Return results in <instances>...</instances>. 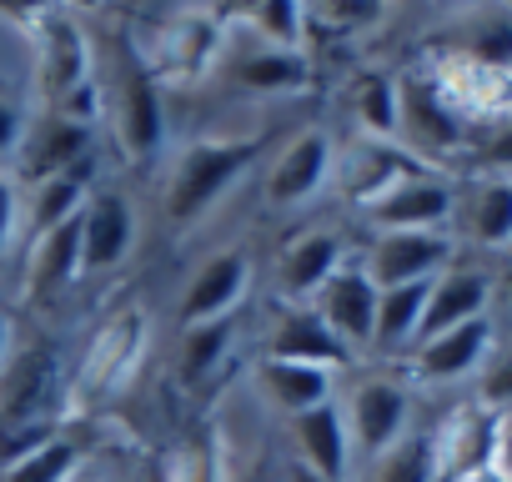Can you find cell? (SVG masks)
<instances>
[{
  "label": "cell",
  "mask_w": 512,
  "mask_h": 482,
  "mask_svg": "<svg viewBox=\"0 0 512 482\" xmlns=\"http://www.w3.org/2000/svg\"><path fill=\"white\" fill-rule=\"evenodd\" d=\"M36 66H41V101L56 116H76L91 126L101 111V81L96 56L86 41V26L71 11H41L36 16Z\"/></svg>",
  "instance_id": "obj_1"
},
{
  "label": "cell",
  "mask_w": 512,
  "mask_h": 482,
  "mask_svg": "<svg viewBox=\"0 0 512 482\" xmlns=\"http://www.w3.org/2000/svg\"><path fill=\"white\" fill-rule=\"evenodd\" d=\"M467 116L442 96V86L427 71H407L397 76V146L432 166V171H452L462 161L467 146Z\"/></svg>",
  "instance_id": "obj_2"
},
{
  "label": "cell",
  "mask_w": 512,
  "mask_h": 482,
  "mask_svg": "<svg viewBox=\"0 0 512 482\" xmlns=\"http://www.w3.org/2000/svg\"><path fill=\"white\" fill-rule=\"evenodd\" d=\"M141 352H146V317H141V307L111 312L96 327L86 357L76 362V377L66 387V412H96L101 402H111L131 382Z\"/></svg>",
  "instance_id": "obj_3"
},
{
  "label": "cell",
  "mask_w": 512,
  "mask_h": 482,
  "mask_svg": "<svg viewBox=\"0 0 512 482\" xmlns=\"http://www.w3.org/2000/svg\"><path fill=\"white\" fill-rule=\"evenodd\" d=\"M337 407H342V422H347L357 462L382 457L392 442H402L417 427V392H412L407 377H392V372L357 377L347 402H337Z\"/></svg>",
  "instance_id": "obj_4"
},
{
  "label": "cell",
  "mask_w": 512,
  "mask_h": 482,
  "mask_svg": "<svg viewBox=\"0 0 512 482\" xmlns=\"http://www.w3.org/2000/svg\"><path fill=\"white\" fill-rule=\"evenodd\" d=\"M101 106L111 116V131H116L126 161L146 166V161L161 156V146H166V106H161V86H156L151 61L126 51L121 76L101 86Z\"/></svg>",
  "instance_id": "obj_5"
},
{
  "label": "cell",
  "mask_w": 512,
  "mask_h": 482,
  "mask_svg": "<svg viewBox=\"0 0 512 482\" xmlns=\"http://www.w3.org/2000/svg\"><path fill=\"white\" fill-rule=\"evenodd\" d=\"M256 151H262V141H196V146H186L176 171H171V186H166V216L176 226H196L221 201V191L251 166Z\"/></svg>",
  "instance_id": "obj_6"
},
{
  "label": "cell",
  "mask_w": 512,
  "mask_h": 482,
  "mask_svg": "<svg viewBox=\"0 0 512 482\" xmlns=\"http://www.w3.org/2000/svg\"><path fill=\"white\" fill-rule=\"evenodd\" d=\"M457 257H462V252H457V241H452L447 231H377L367 247H362L357 267L367 272V282H372L377 292H387V287L432 282V277H442Z\"/></svg>",
  "instance_id": "obj_7"
},
{
  "label": "cell",
  "mask_w": 512,
  "mask_h": 482,
  "mask_svg": "<svg viewBox=\"0 0 512 482\" xmlns=\"http://www.w3.org/2000/svg\"><path fill=\"white\" fill-rule=\"evenodd\" d=\"M452 206H457V176L422 166V171L402 176L387 196L362 206V221H367L372 236L377 231H447L452 226Z\"/></svg>",
  "instance_id": "obj_8"
},
{
  "label": "cell",
  "mask_w": 512,
  "mask_h": 482,
  "mask_svg": "<svg viewBox=\"0 0 512 482\" xmlns=\"http://www.w3.org/2000/svg\"><path fill=\"white\" fill-rule=\"evenodd\" d=\"M492 342H497L492 317H477V322L447 327L437 337H422L407 352V377H412V387H472L487 352H492Z\"/></svg>",
  "instance_id": "obj_9"
},
{
  "label": "cell",
  "mask_w": 512,
  "mask_h": 482,
  "mask_svg": "<svg viewBox=\"0 0 512 482\" xmlns=\"http://www.w3.org/2000/svg\"><path fill=\"white\" fill-rule=\"evenodd\" d=\"M452 241L457 252L502 257L512 247V181L507 176H457L452 206Z\"/></svg>",
  "instance_id": "obj_10"
},
{
  "label": "cell",
  "mask_w": 512,
  "mask_h": 482,
  "mask_svg": "<svg viewBox=\"0 0 512 482\" xmlns=\"http://www.w3.org/2000/svg\"><path fill=\"white\" fill-rule=\"evenodd\" d=\"M492 302H497V267L487 262H467L457 257L442 277H432L427 287V307H422V337H437L447 327H462V322H477V317H492Z\"/></svg>",
  "instance_id": "obj_11"
},
{
  "label": "cell",
  "mask_w": 512,
  "mask_h": 482,
  "mask_svg": "<svg viewBox=\"0 0 512 482\" xmlns=\"http://www.w3.org/2000/svg\"><path fill=\"white\" fill-rule=\"evenodd\" d=\"M347 262H352L347 236L332 231V226H312V231H302V236L287 241V252H282V262H277V292H282L292 307H312L317 292H322Z\"/></svg>",
  "instance_id": "obj_12"
},
{
  "label": "cell",
  "mask_w": 512,
  "mask_h": 482,
  "mask_svg": "<svg viewBox=\"0 0 512 482\" xmlns=\"http://www.w3.org/2000/svg\"><path fill=\"white\" fill-rule=\"evenodd\" d=\"M332 176H337V146H332V136H327L322 126L297 131V136L277 151V161H272V171H267V201H272V206H302V201H312Z\"/></svg>",
  "instance_id": "obj_13"
},
{
  "label": "cell",
  "mask_w": 512,
  "mask_h": 482,
  "mask_svg": "<svg viewBox=\"0 0 512 482\" xmlns=\"http://www.w3.org/2000/svg\"><path fill=\"white\" fill-rule=\"evenodd\" d=\"M226 51V16L201 6V11H176L166 36H161V56L151 61V71L161 66L171 81H191L201 71L216 66V56Z\"/></svg>",
  "instance_id": "obj_14"
},
{
  "label": "cell",
  "mask_w": 512,
  "mask_h": 482,
  "mask_svg": "<svg viewBox=\"0 0 512 482\" xmlns=\"http://www.w3.org/2000/svg\"><path fill=\"white\" fill-rule=\"evenodd\" d=\"M91 161V126L76 121V116H36L26 121V136H21V151H16V166L26 181H46V176H61L71 166Z\"/></svg>",
  "instance_id": "obj_15"
},
{
  "label": "cell",
  "mask_w": 512,
  "mask_h": 482,
  "mask_svg": "<svg viewBox=\"0 0 512 482\" xmlns=\"http://www.w3.org/2000/svg\"><path fill=\"white\" fill-rule=\"evenodd\" d=\"M317 317L332 327V337L347 352H372V327H377V287L357 262H347L322 292H317Z\"/></svg>",
  "instance_id": "obj_16"
},
{
  "label": "cell",
  "mask_w": 512,
  "mask_h": 482,
  "mask_svg": "<svg viewBox=\"0 0 512 482\" xmlns=\"http://www.w3.org/2000/svg\"><path fill=\"white\" fill-rule=\"evenodd\" d=\"M136 247V211L126 196L116 191H91L86 211H81V267L91 272H111L131 257Z\"/></svg>",
  "instance_id": "obj_17"
},
{
  "label": "cell",
  "mask_w": 512,
  "mask_h": 482,
  "mask_svg": "<svg viewBox=\"0 0 512 482\" xmlns=\"http://www.w3.org/2000/svg\"><path fill=\"white\" fill-rule=\"evenodd\" d=\"M251 287V257L241 247L231 252H216L211 262L196 267L191 287L181 292V322L196 327V322H221L226 312H236V302L246 297Z\"/></svg>",
  "instance_id": "obj_18"
},
{
  "label": "cell",
  "mask_w": 512,
  "mask_h": 482,
  "mask_svg": "<svg viewBox=\"0 0 512 482\" xmlns=\"http://www.w3.org/2000/svg\"><path fill=\"white\" fill-rule=\"evenodd\" d=\"M292 437H297V462L327 482H347L352 472V437H347V422H342V407L337 397L292 417Z\"/></svg>",
  "instance_id": "obj_19"
},
{
  "label": "cell",
  "mask_w": 512,
  "mask_h": 482,
  "mask_svg": "<svg viewBox=\"0 0 512 482\" xmlns=\"http://www.w3.org/2000/svg\"><path fill=\"white\" fill-rule=\"evenodd\" d=\"M412 171H422V161H412L397 141H357L352 146V156H347V166H342V196L362 211V206H372L377 196H387L402 176H412ZM432 171V166H427Z\"/></svg>",
  "instance_id": "obj_20"
},
{
  "label": "cell",
  "mask_w": 512,
  "mask_h": 482,
  "mask_svg": "<svg viewBox=\"0 0 512 482\" xmlns=\"http://www.w3.org/2000/svg\"><path fill=\"white\" fill-rule=\"evenodd\" d=\"M267 357L277 362H302V367H322V372H337L347 367V347L332 337V327L317 317V307H287L282 322L272 327V342H267Z\"/></svg>",
  "instance_id": "obj_21"
},
{
  "label": "cell",
  "mask_w": 512,
  "mask_h": 482,
  "mask_svg": "<svg viewBox=\"0 0 512 482\" xmlns=\"http://www.w3.org/2000/svg\"><path fill=\"white\" fill-rule=\"evenodd\" d=\"M86 201H91V161H81V166H71V171H61V176L36 181L31 196L21 201V231L36 241V236H46V231L76 221V216L86 211Z\"/></svg>",
  "instance_id": "obj_22"
},
{
  "label": "cell",
  "mask_w": 512,
  "mask_h": 482,
  "mask_svg": "<svg viewBox=\"0 0 512 482\" xmlns=\"http://www.w3.org/2000/svg\"><path fill=\"white\" fill-rule=\"evenodd\" d=\"M256 382H262L267 402H272L287 422L337 397V372L302 367V362H277V357H262V367H256Z\"/></svg>",
  "instance_id": "obj_23"
},
{
  "label": "cell",
  "mask_w": 512,
  "mask_h": 482,
  "mask_svg": "<svg viewBox=\"0 0 512 482\" xmlns=\"http://www.w3.org/2000/svg\"><path fill=\"white\" fill-rule=\"evenodd\" d=\"M31 297H56L86 277L81 267V216L31 241Z\"/></svg>",
  "instance_id": "obj_24"
},
{
  "label": "cell",
  "mask_w": 512,
  "mask_h": 482,
  "mask_svg": "<svg viewBox=\"0 0 512 482\" xmlns=\"http://www.w3.org/2000/svg\"><path fill=\"white\" fill-rule=\"evenodd\" d=\"M427 287L432 282H417V287H387L377 292V327H372V352H387V357H407L417 347V332H422V307H427Z\"/></svg>",
  "instance_id": "obj_25"
},
{
  "label": "cell",
  "mask_w": 512,
  "mask_h": 482,
  "mask_svg": "<svg viewBox=\"0 0 512 482\" xmlns=\"http://www.w3.org/2000/svg\"><path fill=\"white\" fill-rule=\"evenodd\" d=\"M362 482H442L437 467V432L412 427L402 442H392L382 457L362 462Z\"/></svg>",
  "instance_id": "obj_26"
},
{
  "label": "cell",
  "mask_w": 512,
  "mask_h": 482,
  "mask_svg": "<svg viewBox=\"0 0 512 482\" xmlns=\"http://www.w3.org/2000/svg\"><path fill=\"white\" fill-rule=\"evenodd\" d=\"M307 81H312V61L302 51L251 46L246 56H236V86H246V91L287 96V91H307Z\"/></svg>",
  "instance_id": "obj_27"
},
{
  "label": "cell",
  "mask_w": 512,
  "mask_h": 482,
  "mask_svg": "<svg viewBox=\"0 0 512 482\" xmlns=\"http://www.w3.org/2000/svg\"><path fill=\"white\" fill-rule=\"evenodd\" d=\"M357 131L367 141H397V76L387 71H362L347 91Z\"/></svg>",
  "instance_id": "obj_28"
},
{
  "label": "cell",
  "mask_w": 512,
  "mask_h": 482,
  "mask_svg": "<svg viewBox=\"0 0 512 482\" xmlns=\"http://www.w3.org/2000/svg\"><path fill=\"white\" fill-rule=\"evenodd\" d=\"M452 56H462L472 66H487V71H507L512 66V6L472 11V26L462 31Z\"/></svg>",
  "instance_id": "obj_29"
},
{
  "label": "cell",
  "mask_w": 512,
  "mask_h": 482,
  "mask_svg": "<svg viewBox=\"0 0 512 482\" xmlns=\"http://www.w3.org/2000/svg\"><path fill=\"white\" fill-rule=\"evenodd\" d=\"M462 176H507L512 181V106L492 121H477L462 146Z\"/></svg>",
  "instance_id": "obj_30"
},
{
  "label": "cell",
  "mask_w": 512,
  "mask_h": 482,
  "mask_svg": "<svg viewBox=\"0 0 512 482\" xmlns=\"http://www.w3.org/2000/svg\"><path fill=\"white\" fill-rule=\"evenodd\" d=\"M81 467V442L71 437H46L41 447L21 452L16 462L0 467V482H71V472Z\"/></svg>",
  "instance_id": "obj_31"
},
{
  "label": "cell",
  "mask_w": 512,
  "mask_h": 482,
  "mask_svg": "<svg viewBox=\"0 0 512 482\" xmlns=\"http://www.w3.org/2000/svg\"><path fill=\"white\" fill-rule=\"evenodd\" d=\"M226 347H231V317L186 327V332H181V352H176L181 382H191V387H196V382H206V377H211V372L221 367Z\"/></svg>",
  "instance_id": "obj_32"
},
{
  "label": "cell",
  "mask_w": 512,
  "mask_h": 482,
  "mask_svg": "<svg viewBox=\"0 0 512 482\" xmlns=\"http://www.w3.org/2000/svg\"><path fill=\"white\" fill-rule=\"evenodd\" d=\"M166 467H171V482H226V452H221V437H216L211 427L191 432V437L166 457Z\"/></svg>",
  "instance_id": "obj_33"
},
{
  "label": "cell",
  "mask_w": 512,
  "mask_h": 482,
  "mask_svg": "<svg viewBox=\"0 0 512 482\" xmlns=\"http://www.w3.org/2000/svg\"><path fill=\"white\" fill-rule=\"evenodd\" d=\"M246 21L256 26V46H277V51H302L307 41V6L292 0H267V6H251Z\"/></svg>",
  "instance_id": "obj_34"
},
{
  "label": "cell",
  "mask_w": 512,
  "mask_h": 482,
  "mask_svg": "<svg viewBox=\"0 0 512 482\" xmlns=\"http://www.w3.org/2000/svg\"><path fill=\"white\" fill-rule=\"evenodd\" d=\"M492 322H497V317H492ZM467 397L482 402L487 412L512 407V327H497V342H492V352H487L477 382L467 387Z\"/></svg>",
  "instance_id": "obj_35"
},
{
  "label": "cell",
  "mask_w": 512,
  "mask_h": 482,
  "mask_svg": "<svg viewBox=\"0 0 512 482\" xmlns=\"http://www.w3.org/2000/svg\"><path fill=\"white\" fill-rule=\"evenodd\" d=\"M312 21H327V26H342L337 36H352L362 26H377L387 21V6H307Z\"/></svg>",
  "instance_id": "obj_36"
},
{
  "label": "cell",
  "mask_w": 512,
  "mask_h": 482,
  "mask_svg": "<svg viewBox=\"0 0 512 482\" xmlns=\"http://www.w3.org/2000/svg\"><path fill=\"white\" fill-rule=\"evenodd\" d=\"M16 231H21V196L11 176H0V257L16 247Z\"/></svg>",
  "instance_id": "obj_37"
},
{
  "label": "cell",
  "mask_w": 512,
  "mask_h": 482,
  "mask_svg": "<svg viewBox=\"0 0 512 482\" xmlns=\"http://www.w3.org/2000/svg\"><path fill=\"white\" fill-rule=\"evenodd\" d=\"M21 136H26V111L16 101H0V161H16Z\"/></svg>",
  "instance_id": "obj_38"
},
{
  "label": "cell",
  "mask_w": 512,
  "mask_h": 482,
  "mask_svg": "<svg viewBox=\"0 0 512 482\" xmlns=\"http://www.w3.org/2000/svg\"><path fill=\"white\" fill-rule=\"evenodd\" d=\"M492 467L512 482V407L497 412V432H492Z\"/></svg>",
  "instance_id": "obj_39"
},
{
  "label": "cell",
  "mask_w": 512,
  "mask_h": 482,
  "mask_svg": "<svg viewBox=\"0 0 512 482\" xmlns=\"http://www.w3.org/2000/svg\"><path fill=\"white\" fill-rule=\"evenodd\" d=\"M6 367H11V322L0 317V377H6Z\"/></svg>",
  "instance_id": "obj_40"
},
{
  "label": "cell",
  "mask_w": 512,
  "mask_h": 482,
  "mask_svg": "<svg viewBox=\"0 0 512 482\" xmlns=\"http://www.w3.org/2000/svg\"><path fill=\"white\" fill-rule=\"evenodd\" d=\"M287 482H327V477H317V472H307L302 462H292V477Z\"/></svg>",
  "instance_id": "obj_41"
},
{
  "label": "cell",
  "mask_w": 512,
  "mask_h": 482,
  "mask_svg": "<svg viewBox=\"0 0 512 482\" xmlns=\"http://www.w3.org/2000/svg\"><path fill=\"white\" fill-rule=\"evenodd\" d=\"M146 482H171V467H166V457H161V462L146 472Z\"/></svg>",
  "instance_id": "obj_42"
},
{
  "label": "cell",
  "mask_w": 512,
  "mask_h": 482,
  "mask_svg": "<svg viewBox=\"0 0 512 482\" xmlns=\"http://www.w3.org/2000/svg\"><path fill=\"white\" fill-rule=\"evenodd\" d=\"M497 262H502V267H512V247H507V252H502V257H497Z\"/></svg>",
  "instance_id": "obj_43"
},
{
  "label": "cell",
  "mask_w": 512,
  "mask_h": 482,
  "mask_svg": "<svg viewBox=\"0 0 512 482\" xmlns=\"http://www.w3.org/2000/svg\"><path fill=\"white\" fill-rule=\"evenodd\" d=\"M507 81H512V66H507Z\"/></svg>",
  "instance_id": "obj_44"
}]
</instances>
